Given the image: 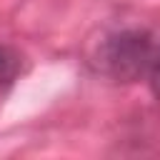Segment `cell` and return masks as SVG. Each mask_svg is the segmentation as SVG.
Wrapping results in <instances>:
<instances>
[{
  "label": "cell",
  "mask_w": 160,
  "mask_h": 160,
  "mask_svg": "<svg viewBox=\"0 0 160 160\" xmlns=\"http://www.w3.org/2000/svg\"><path fill=\"white\" fill-rule=\"evenodd\" d=\"M155 55L158 45L148 30L120 28L102 32L100 40L92 42L88 62L102 78H110L115 82H135L150 72Z\"/></svg>",
  "instance_id": "cell-1"
},
{
  "label": "cell",
  "mask_w": 160,
  "mask_h": 160,
  "mask_svg": "<svg viewBox=\"0 0 160 160\" xmlns=\"http://www.w3.org/2000/svg\"><path fill=\"white\" fill-rule=\"evenodd\" d=\"M12 78H15V58H12L8 50L0 48V90H2L5 85H10Z\"/></svg>",
  "instance_id": "cell-2"
},
{
  "label": "cell",
  "mask_w": 160,
  "mask_h": 160,
  "mask_svg": "<svg viewBox=\"0 0 160 160\" xmlns=\"http://www.w3.org/2000/svg\"><path fill=\"white\" fill-rule=\"evenodd\" d=\"M148 78H150V90H152V95L160 100V50H158V55H155V62H152Z\"/></svg>",
  "instance_id": "cell-3"
}]
</instances>
